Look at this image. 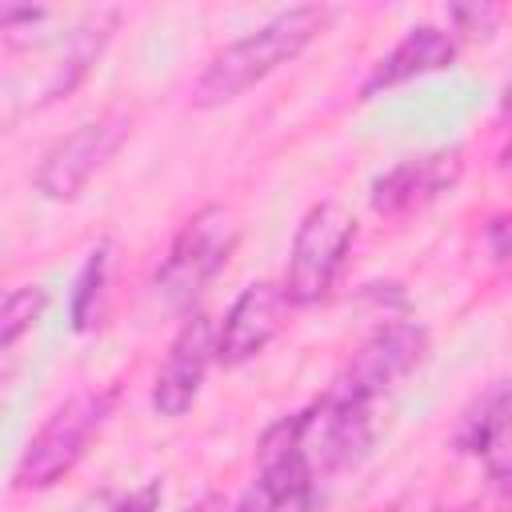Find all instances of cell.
I'll use <instances>...</instances> for the list:
<instances>
[{
	"mask_svg": "<svg viewBox=\"0 0 512 512\" xmlns=\"http://www.w3.org/2000/svg\"><path fill=\"white\" fill-rule=\"evenodd\" d=\"M332 20V8L320 4H296L276 12L272 20H264L260 28H252L248 36L224 44L204 72L192 84V104L196 108H220L232 104L236 96H244L248 88H256L260 80H268L276 68H284L288 60H296Z\"/></svg>",
	"mask_w": 512,
	"mask_h": 512,
	"instance_id": "1",
	"label": "cell"
},
{
	"mask_svg": "<svg viewBox=\"0 0 512 512\" xmlns=\"http://www.w3.org/2000/svg\"><path fill=\"white\" fill-rule=\"evenodd\" d=\"M236 240H240V224L232 208L204 204L200 212H192L152 276L156 300L172 312H188L208 292V284L228 268Z\"/></svg>",
	"mask_w": 512,
	"mask_h": 512,
	"instance_id": "2",
	"label": "cell"
},
{
	"mask_svg": "<svg viewBox=\"0 0 512 512\" xmlns=\"http://www.w3.org/2000/svg\"><path fill=\"white\" fill-rule=\"evenodd\" d=\"M116 400H120V388L108 384V388L76 392L64 404H56L44 416V424L32 432V440L16 464V488L40 492V488H52L56 480H64L80 464V456L88 452L92 436L112 416Z\"/></svg>",
	"mask_w": 512,
	"mask_h": 512,
	"instance_id": "3",
	"label": "cell"
},
{
	"mask_svg": "<svg viewBox=\"0 0 512 512\" xmlns=\"http://www.w3.org/2000/svg\"><path fill=\"white\" fill-rule=\"evenodd\" d=\"M352 240H356V216L336 200H320L300 216L288 248L284 284H280L288 308L320 304L332 292Z\"/></svg>",
	"mask_w": 512,
	"mask_h": 512,
	"instance_id": "4",
	"label": "cell"
},
{
	"mask_svg": "<svg viewBox=\"0 0 512 512\" xmlns=\"http://www.w3.org/2000/svg\"><path fill=\"white\" fill-rule=\"evenodd\" d=\"M128 132H132L128 112H104L96 120H84L80 128H72L64 140H56L40 156L36 176H32L36 192L56 204L76 200L88 188V180L116 156V148L128 140Z\"/></svg>",
	"mask_w": 512,
	"mask_h": 512,
	"instance_id": "5",
	"label": "cell"
},
{
	"mask_svg": "<svg viewBox=\"0 0 512 512\" xmlns=\"http://www.w3.org/2000/svg\"><path fill=\"white\" fill-rule=\"evenodd\" d=\"M424 352H428V332L420 324H408V320L384 324L356 348V356L348 360V368L336 376L328 392L356 408H372L396 380H404L424 360Z\"/></svg>",
	"mask_w": 512,
	"mask_h": 512,
	"instance_id": "6",
	"label": "cell"
},
{
	"mask_svg": "<svg viewBox=\"0 0 512 512\" xmlns=\"http://www.w3.org/2000/svg\"><path fill=\"white\" fill-rule=\"evenodd\" d=\"M316 472L272 424L260 440V464L232 512H312Z\"/></svg>",
	"mask_w": 512,
	"mask_h": 512,
	"instance_id": "7",
	"label": "cell"
},
{
	"mask_svg": "<svg viewBox=\"0 0 512 512\" xmlns=\"http://www.w3.org/2000/svg\"><path fill=\"white\" fill-rule=\"evenodd\" d=\"M460 172H464V152L460 148H436V152L404 156L372 180L368 204H372V212L392 216V220L408 216V212L432 204L436 196H444L448 188H456Z\"/></svg>",
	"mask_w": 512,
	"mask_h": 512,
	"instance_id": "8",
	"label": "cell"
},
{
	"mask_svg": "<svg viewBox=\"0 0 512 512\" xmlns=\"http://www.w3.org/2000/svg\"><path fill=\"white\" fill-rule=\"evenodd\" d=\"M284 312L288 300L280 292V284L272 280H256L248 284L224 312V324L212 336V360L224 368H240L248 360H256L272 336L284 328Z\"/></svg>",
	"mask_w": 512,
	"mask_h": 512,
	"instance_id": "9",
	"label": "cell"
},
{
	"mask_svg": "<svg viewBox=\"0 0 512 512\" xmlns=\"http://www.w3.org/2000/svg\"><path fill=\"white\" fill-rule=\"evenodd\" d=\"M212 336H216V328L204 312H192L180 324V332L168 344L164 364L156 368V380H152L156 416L176 420L196 404V396L204 388V376H208V364H212Z\"/></svg>",
	"mask_w": 512,
	"mask_h": 512,
	"instance_id": "10",
	"label": "cell"
},
{
	"mask_svg": "<svg viewBox=\"0 0 512 512\" xmlns=\"http://www.w3.org/2000/svg\"><path fill=\"white\" fill-rule=\"evenodd\" d=\"M456 60V36L436 28V24H416L404 32V40H396L376 64L372 72L364 76L360 84V100H372L396 84H408L416 76H428V72H440Z\"/></svg>",
	"mask_w": 512,
	"mask_h": 512,
	"instance_id": "11",
	"label": "cell"
},
{
	"mask_svg": "<svg viewBox=\"0 0 512 512\" xmlns=\"http://www.w3.org/2000/svg\"><path fill=\"white\" fill-rule=\"evenodd\" d=\"M460 452L480 456L488 480L508 492V472H512V448H508V388L496 384L488 396H480V404L464 416L460 432H456Z\"/></svg>",
	"mask_w": 512,
	"mask_h": 512,
	"instance_id": "12",
	"label": "cell"
},
{
	"mask_svg": "<svg viewBox=\"0 0 512 512\" xmlns=\"http://www.w3.org/2000/svg\"><path fill=\"white\" fill-rule=\"evenodd\" d=\"M104 284H108V244H96L84 260V268L72 280V296H68V316L76 332H88L100 324V308H104Z\"/></svg>",
	"mask_w": 512,
	"mask_h": 512,
	"instance_id": "13",
	"label": "cell"
},
{
	"mask_svg": "<svg viewBox=\"0 0 512 512\" xmlns=\"http://www.w3.org/2000/svg\"><path fill=\"white\" fill-rule=\"evenodd\" d=\"M48 308V288L44 284H20L0 296V352H8L20 336L32 332V324Z\"/></svg>",
	"mask_w": 512,
	"mask_h": 512,
	"instance_id": "14",
	"label": "cell"
},
{
	"mask_svg": "<svg viewBox=\"0 0 512 512\" xmlns=\"http://www.w3.org/2000/svg\"><path fill=\"white\" fill-rule=\"evenodd\" d=\"M500 16H504L500 4H456V8H448V20L456 24L460 36H488V32H496Z\"/></svg>",
	"mask_w": 512,
	"mask_h": 512,
	"instance_id": "15",
	"label": "cell"
},
{
	"mask_svg": "<svg viewBox=\"0 0 512 512\" xmlns=\"http://www.w3.org/2000/svg\"><path fill=\"white\" fill-rule=\"evenodd\" d=\"M160 480H148L144 488H136V492H128L112 512H160Z\"/></svg>",
	"mask_w": 512,
	"mask_h": 512,
	"instance_id": "16",
	"label": "cell"
},
{
	"mask_svg": "<svg viewBox=\"0 0 512 512\" xmlns=\"http://www.w3.org/2000/svg\"><path fill=\"white\" fill-rule=\"evenodd\" d=\"M488 244H492V260H508V216L488 220Z\"/></svg>",
	"mask_w": 512,
	"mask_h": 512,
	"instance_id": "17",
	"label": "cell"
},
{
	"mask_svg": "<svg viewBox=\"0 0 512 512\" xmlns=\"http://www.w3.org/2000/svg\"><path fill=\"white\" fill-rule=\"evenodd\" d=\"M180 512H232L216 492H208V496H200V500H192L188 508H180Z\"/></svg>",
	"mask_w": 512,
	"mask_h": 512,
	"instance_id": "18",
	"label": "cell"
},
{
	"mask_svg": "<svg viewBox=\"0 0 512 512\" xmlns=\"http://www.w3.org/2000/svg\"><path fill=\"white\" fill-rule=\"evenodd\" d=\"M456 512H476V508H456Z\"/></svg>",
	"mask_w": 512,
	"mask_h": 512,
	"instance_id": "19",
	"label": "cell"
},
{
	"mask_svg": "<svg viewBox=\"0 0 512 512\" xmlns=\"http://www.w3.org/2000/svg\"><path fill=\"white\" fill-rule=\"evenodd\" d=\"M392 512H400V508H392Z\"/></svg>",
	"mask_w": 512,
	"mask_h": 512,
	"instance_id": "20",
	"label": "cell"
}]
</instances>
